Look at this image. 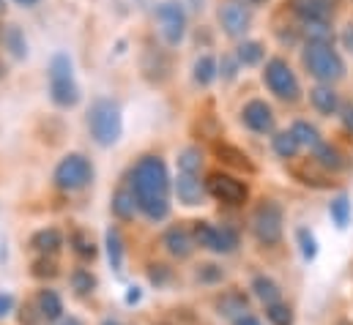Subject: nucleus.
<instances>
[{"mask_svg": "<svg viewBox=\"0 0 353 325\" xmlns=\"http://www.w3.org/2000/svg\"><path fill=\"white\" fill-rule=\"evenodd\" d=\"M271 145H274V154L282 156V159H293V156L299 154V148H301L290 132H276V134L271 137Z\"/></svg>", "mask_w": 353, "mask_h": 325, "instance_id": "cd10ccee", "label": "nucleus"}, {"mask_svg": "<svg viewBox=\"0 0 353 325\" xmlns=\"http://www.w3.org/2000/svg\"><path fill=\"white\" fill-rule=\"evenodd\" d=\"M176 194L183 205H200L208 194L205 183L200 180V172H178L176 178Z\"/></svg>", "mask_w": 353, "mask_h": 325, "instance_id": "4468645a", "label": "nucleus"}, {"mask_svg": "<svg viewBox=\"0 0 353 325\" xmlns=\"http://www.w3.org/2000/svg\"><path fill=\"white\" fill-rule=\"evenodd\" d=\"M343 41H345V47L353 52V25H348L345 28V33H343Z\"/></svg>", "mask_w": 353, "mask_h": 325, "instance_id": "c03bdc74", "label": "nucleus"}, {"mask_svg": "<svg viewBox=\"0 0 353 325\" xmlns=\"http://www.w3.org/2000/svg\"><path fill=\"white\" fill-rule=\"evenodd\" d=\"M189 3H192V8H197V11L203 8V0H189Z\"/></svg>", "mask_w": 353, "mask_h": 325, "instance_id": "8fccbe9b", "label": "nucleus"}, {"mask_svg": "<svg viewBox=\"0 0 353 325\" xmlns=\"http://www.w3.org/2000/svg\"><path fill=\"white\" fill-rule=\"evenodd\" d=\"M3 6H6V3H3V0H0V11H3Z\"/></svg>", "mask_w": 353, "mask_h": 325, "instance_id": "5fc2aeb1", "label": "nucleus"}, {"mask_svg": "<svg viewBox=\"0 0 353 325\" xmlns=\"http://www.w3.org/2000/svg\"><path fill=\"white\" fill-rule=\"evenodd\" d=\"M162 246L168 249V254L170 257H176V260H186L192 251H194V235L186 230V227H170L165 235H162Z\"/></svg>", "mask_w": 353, "mask_h": 325, "instance_id": "2eb2a0df", "label": "nucleus"}, {"mask_svg": "<svg viewBox=\"0 0 353 325\" xmlns=\"http://www.w3.org/2000/svg\"><path fill=\"white\" fill-rule=\"evenodd\" d=\"M214 154H216V159H219V162L230 164V167H236V169L255 172V164L250 162V156H247L244 151H239V148L228 145V143H216V145H214Z\"/></svg>", "mask_w": 353, "mask_h": 325, "instance_id": "412c9836", "label": "nucleus"}, {"mask_svg": "<svg viewBox=\"0 0 353 325\" xmlns=\"http://www.w3.org/2000/svg\"><path fill=\"white\" fill-rule=\"evenodd\" d=\"M241 120L247 129H252L255 134H268L274 129V112L271 107L261 101V98H252L244 109H241Z\"/></svg>", "mask_w": 353, "mask_h": 325, "instance_id": "f8f14e48", "label": "nucleus"}, {"mask_svg": "<svg viewBox=\"0 0 353 325\" xmlns=\"http://www.w3.org/2000/svg\"><path fill=\"white\" fill-rule=\"evenodd\" d=\"M340 112H343L340 118H343L345 132H351V134H353V101H351V104H343V107H340Z\"/></svg>", "mask_w": 353, "mask_h": 325, "instance_id": "79ce46f5", "label": "nucleus"}, {"mask_svg": "<svg viewBox=\"0 0 353 325\" xmlns=\"http://www.w3.org/2000/svg\"><path fill=\"white\" fill-rule=\"evenodd\" d=\"M36 306H39V315L44 320H61L63 317V301L55 290H41L36 298Z\"/></svg>", "mask_w": 353, "mask_h": 325, "instance_id": "4be33fe9", "label": "nucleus"}, {"mask_svg": "<svg viewBox=\"0 0 353 325\" xmlns=\"http://www.w3.org/2000/svg\"><path fill=\"white\" fill-rule=\"evenodd\" d=\"M129 186L137 197V211H143L151 222L168 219V213H170V175H168V164L159 156H143L134 164Z\"/></svg>", "mask_w": 353, "mask_h": 325, "instance_id": "f257e3e1", "label": "nucleus"}, {"mask_svg": "<svg viewBox=\"0 0 353 325\" xmlns=\"http://www.w3.org/2000/svg\"><path fill=\"white\" fill-rule=\"evenodd\" d=\"M241 3H247V6H261V3H265V0H241Z\"/></svg>", "mask_w": 353, "mask_h": 325, "instance_id": "3c124183", "label": "nucleus"}, {"mask_svg": "<svg viewBox=\"0 0 353 325\" xmlns=\"http://www.w3.org/2000/svg\"><path fill=\"white\" fill-rule=\"evenodd\" d=\"M168 279H170V271H168L165 265H154V268H151V282H154V284H165Z\"/></svg>", "mask_w": 353, "mask_h": 325, "instance_id": "a19ab883", "label": "nucleus"}, {"mask_svg": "<svg viewBox=\"0 0 353 325\" xmlns=\"http://www.w3.org/2000/svg\"><path fill=\"white\" fill-rule=\"evenodd\" d=\"M110 208H112V213H115L121 222H132L134 213H137V197H134L132 186H121V189L112 194Z\"/></svg>", "mask_w": 353, "mask_h": 325, "instance_id": "a211bd4d", "label": "nucleus"}, {"mask_svg": "<svg viewBox=\"0 0 353 325\" xmlns=\"http://www.w3.org/2000/svg\"><path fill=\"white\" fill-rule=\"evenodd\" d=\"M265 317L274 325H293V312H290V306H285V304H271V306H265Z\"/></svg>", "mask_w": 353, "mask_h": 325, "instance_id": "e433bc0d", "label": "nucleus"}, {"mask_svg": "<svg viewBox=\"0 0 353 325\" xmlns=\"http://www.w3.org/2000/svg\"><path fill=\"white\" fill-rule=\"evenodd\" d=\"M263 80H265V85H268V90H271L276 98H282V101H299L301 85L296 80L293 69H290L282 58H271V61L265 63Z\"/></svg>", "mask_w": 353, "mask_h": 325, "instance_id": "423d86ee", "label": "nucleus"}, {"mask_svg": "<svg viewBox=\"0 0 353 325\" xmlns=\"http://www.w3.org/2000/svg\"><path fill=\"white\" fill-rule=\"evenodd\" d=\"M219 315H225L228 320H241V317H247V309H250V301H247V295L244 293H228V295H222L219 298Z\"/></svg>", "mask_w": 353, "mask_h": 325, "instance_id": "aec40b11", "label": "nucleus"}, {"mask_svg": "<svg viewBox=\"0 0 353 325\" xmlns=\"http://www.w3.org/2000/svg\"><path fill=\"white\" fill-rule=\"evenodd\" d=\"M14 3H17V6H25V8H30V6H36L39 0H14Z\"/></svg>", "mask_w": 353, "mask_h": 325, "instance_id": "de8ad7c7", "label": "nucleus"}, {"mask_svg": "<svg viewBox=\"0 0 353 325\" xmlns=\"http://www.w3.org/2000/svg\"><path fill=\"white\" fill-rule=\"evenodd\" d=\"M310 101H312V107H315L321 115H334V112L340 109V96L334 93L332 85H318V87H312V90H310Z\"/></svg>", "mask_w": 353, "mask_h": 325, "instance_id": "6ab92c4d", "label": "nucleus"}, {"mask_svg": "<svg viewBox=\"0 0 353 325\" xmlns=\"http://www.w3.org/2000/svg\"><path fill=\"white\" fill-rule=\"evenodd\" d=\"M205 189H208V194L214 200L228 202V205H241L250 197L247 183L239 180V178H233V175H228V172H211L208 180H205Z\"/></svg>", "mask_w": 353, "mask_h": 325, "instance_id": "9d476101", "label": "nucleus"}, {"mask_svg": "<svg viewBox=\"0 0 353 325\" xmlns=\"http://www.w3.org/2000/svg\"><path fill=\"white\" fill-rule=\"evenodd\" d=\"M236 325H261V320H255L252 315H247V317H241V320H239Z\"/></svg>", "mask_w": 353, "mask_h": 325, "instance_id": "49530a36", "label": "nucleus"}, {"mask_svg": "<svg viewBox=\"0 0 353 325\" xmlns=\"http://www.w3.org/2000/svg\"><path fill=\"white\" fill-rule=\"evenodd\" d=\"M58 273V265H55V260L52 257H41V260H36L33 262V276H39V279H44V276H55Z\"/></svg>", "mask_w": 353, "mask_h": 325, "instance_id": "4c0bfd02", "label": "nucleus"}, {"mask_svg": "<svg viewBox=\"0 0 353 325\" xmlns=\"http://www.w3.org/2000/svg\"><path fill=\"white\" fill-rule=\"evenodd\" d=\"M225 273H222V268H216V265H203L200 268V273H197V279L200 282H205V284H211V282H219Z\"/></svg>", "mask_w": 353, "mask_h": 325, "instance_id": "58836bf2", "label": "nucleus"}, {"mask_svg": "<svg viewBox=\"0 0 353 325\" xmlns=\"http://www.w3.org/2000/svg\"><path fill=\"white\" fill-rule=\"evenodd\" d=\"M299 246H301V257L307 260V262H312L315 257H318V241H315V235L307 230V227H299Z\"/></svg>", "mask_w": 353, "mask_h": 325, "instance_id": "f704fd0d", "label": "nucleus"}, {"mask_svg": "<svg viewBox=\"0 0 353 325\" xmlns=\"http://www.w3.org/2000/svg\"><path fill=\"white\" fill-rule=\"evenodd\" d=\"M304 66L307 72L321 82H337L345 77V63L340 58V52L332 44H321V41H310L304 47Z\"/></svg>", "mask_w": 353, "mask_h": 325, "instance_id": "20e7f679", "label": "nucleus"}, {"mask_svg": "<svg viewBox=\"0 0 353 325\" xmlns=\"http://www.w3.org/2000/svg\"><path fill=\"white\" fill-rule=\"evenodd\" d=\"M216 74H219V66H216V61L211 58V55H200L197 61H194V69H192V77L197 85H211V82L216 80Z\"/></svg>", "mask_w": 353, "mask_h": 325, "instance_id": "393cba45", "label": "nucleus"}, {"mask_svg": "<svg viewBox=\"0 0 353 325\" xmlns=\"http://www.w3.org/2000/svg\"><path fill=\"white\" fill-rule=\"evenodd\" d=\"M263 44L261 41H244V44H239V50H236V58H239V63L241 66H258L261 61H263Z\"/></svg>", "mask_w": 353, "mask_h": 325, "instance_id": "c756f323", "label": "nucleus"}, {"mask_svg": "<svg viewBox=\"0 0 353 325\" xmlns=\"http://www.w3.org/2000/svg\"><path fill=\"white\" fill-rule=\"evenodd\" d=\"M290 11L304 22H329L334 11V0H290Z\"/></svg>", "mask_w": 353, "mask_h": 325, "instance_id": "ddd939ff", "label": "nucleus"}, {"mask_svg": "<svg viewBox=\"0 0 353 325\" xmlns=\"http://www.w3.org/2000/svg\"><path fill=\"white\" fill-rule=\"evenodd\" d=\"M340 325H353V323H340Z\"/></svg>", "mask_w": 353, "mask_h": 325, "instance_id": "6e6d98bb", "label": "nucleus"}, {"mask_svg": "<svg viewBox=\"0 0 353 325\" xmlns=\"http://www.w3.org/2000/svg\"><path fill=\"white\" fill-rule=\"evenodd\" d=\"M69 246H72L74 254L83 257V260H93V257H96V244H93V238H90L85 230H74V233L69 235Z\"/></svg>", "mask_w": 353, "mask_h": 325, "instance_id": "7c9ffc66", "label": "nucleus"}, {"mask_svg": "<svg viewBox=\"0 0 353 325\" xmlns=\"http://www.w3.org/2000/svg\"><path fill=\"white\" fill-rule=\"evenodd\" d=\"M304 33L310 36V41H321V44H332V39H334L329 22H310V25H304Z\"/></svg>", "mask_w": 353, "mask_h": 325, "instance_id": "c9c22d12", "label": "nucleus"}, {"mask_svg": "<svg viewBox=\"0 0 353 325\" xmlns=\"http://www.w3.org/2000/svg\"><path fill=\"white\" fill-rule=\"evenodd\" d=\"M3 41H6V47L17 55V58H22L25 52H28V44H25V36H22V30L17 28V25H11L8 30H6V36H3Z\"/></svg>", "mask_w": 353, "mask_h": 325, "instance_id": "473e14b6", "label": "nucleus"}, {"mask_svg": "<svg viewBox=\"0 0 353 325\" xmlns=\"http://www.w3.org/2000/svg\"><path fill=\"white\" fill-rule=\"evenodd\" d=\"M252 290H255V295L263 301L265 306L279 304V287H276L274 279H268V276H255V279H252Z\"/></svg>", "mask_w": 353, "mask_h": 325, "instance_id": "bb28decb", "label": "nucleus"}, {"mask_svg": "<svg viewBox=\"0 0 353 325\" xmlns=\"http://www.w3.org/2000/svg\"><path fill=\"white\" fill-rule=\"evenodd\" d=\"M104 325H118V323H112V320H107V323H104Z\"/></svg>", "mask_w": 353, "mask_h": 325, "instance_id": "864d4df0", "label": "nucleus"}, {"mask_svg": "<svg viewBox=\"0 0 353 325\" xmlns=\"http://www.w3.org/2000/svg\"><path fill=\"white\" fill-rule=\"evenodd\" d=\"M290 134L296 137V143L299 145H307V148H318L323 140H321V134H318V129L312 126V123H307V120H296L293 126H290Z\"/></svg>", "mask_w": 353, "mask_h": 325, "instance_id": "a878e982", "label": "nucleus"}, {"mask_svg": "<svg viewBox=\"0 0 353 325\" xmlns=\"http://www.w3.org/2000/svg\"><path fill=\"white\" fill-rule=\"evenodd\" d=\"M143 72L151 82H165L170 77V58L162 50L148 47L145 55H143Z\"/></svg>", "mask_w": 353, "mask_h": 325, "instance_id": "dca6fc26", "label": "nucleus"}, {"mask_svg": "<svg viewBox=\"0 0 353 325\" xmlns=\"http://www.w3.org/2000/svg\"><path fill=\"white\" fill-rule=\"evenodd\" d=\"M11 309H14V295H8V293H0V317H6Z\"/></svg>", "mask_w": 353, "mask_h": 325, "instance_id": "37998d69", "label": "nucleus"}, {"mask_svg": "<svg viewBox=\"0 0 353 325\" xmlns=\"http://www.w3.org/2000/svg\"><path fill=\"white\" fill-rule=\"evenodd\" d=\"M61 246H63V235H61V230H55V227L39 230V233H33V238H30V249L39 251L41 257H55V254L61 251Z\"/></svg>", "mask_w": 353, "mask_h": 325, "instance_id": "f3484780", "label": "nucleus"}, {"mask_svg": "<svg viewBox=\"0 0 353 325\" xmlns=\"http://www.w3.org/2000/svg\"><path fill=\"white\" fill-rule=\"evenodd\" d=\"M157 25H159L162 39L170 47H178L186 36V11H183V6L178 0H162L157 6Z\"/></svg>", "mask_w": 353, "mask_h": 325, "instance_id": "6e6552de", "label": "nucleus"}, {"mask_svg": "<svg viewBox=\"0 0 353 325\" xmlns=\"http://www.w3.org/2000/svg\"><path fill=\"white\" fill-rule=\"evenodd\" d=\"M192 235H194V244L214 254H230L239 246V233L233 227H214L208 222H197Z\"/></svg>", "mask_w": 353, "mask_h": 325, "instance_id": "1a4fd4ad", "label": "nucleus"}, {"mask_svg": "<svg viewBox=\"0 0 353 325\" xmlns=\"http://www.w3.org/2000/svg\"><path fill=\"white\" fill-rule=\"evenodd\" d=\"M239 74V58H222V77L233 80Z\"/></svg>", "mask_w": 353, "mask_h": 325, "instance_id": "ea45409f", "label": "nucleus"}, {"mask_svg": "<svg viewBox=\"0 0 353 325\" xmlns=\"http://www.w3.org/2000/svg\"><path fill=\"white\" fill-rule=\"evenodd\" d=\"M88 132L96 145L110 148L121 140L123 134V115H121V104L112 98H96L88 107Z\"/></svg>", "mask_w": 353, "mask_h": 325, "instance_id": "f03ea898", "label": "nucleus"}, {"mask_svg": "<svg viewBox=\"0 0 353 325\" xmlns=\"http://www.w3.org/2000/svg\"><path fill=\"white\" fill-rule=\"evenodd\" d=\"M52 180L61 191H80L93 180V164L83 154H69L58 162L55 172H52Z\"/></svg>", "mask_w": 353, "mask_h": 325, "instance_id": "39448f33", "label": "nucleus"}, {"mask_svg": "<svg viewBox=\"0 0 353 325\" xmlns=\"http://www.w3.org/2000/svg\"><path fill=\"white\" fill-rule=\"evenodd\" d=\"M6 77V66H3V61H0V80Z\"/></svg>", "mask_w": 353, "mask_h": 325, "instance_id": "603ef678", "label": "nucleus"}, {"mask_svg": "<svg viewBox=\"0 0 353 325\" xmlns=\"http://www.w3.org/2000/svg\"><path fill=\"white\" fill-rule=\"evenodd\" d=\"M312 162L318 164V167H323V169H332V172H337V169H343L345 167V159H343V154L334 148V145H329V143H321L315 151H312Z\"/></svg>", "mask_w": 353, "mask_h": 325, "instance_id": "b1692460", "label": "nucleus"}, {"mask_svg": "<svg viewBox=\"0 0 353 325\" xmlns=\"http://www.w3.org/2000/svg\"><path fill=\"white\" fill-rule=\"evenodd\" d=\"M47 77H50V98L58 107L69 109V107H74L80 101V85L74 80V63H72V58L66 52L52 55Z\"/></svg>", "mask_w": 353, "mask_h": 325, "instance_id": "7ed1b4c3", "label": "nucleus"}, {"mask_svg": "<svg viewBox=\"0 0 353 325\" xmlns=\"http://www.w3.org/2000/svg\"><path fill=\"white\" fill-rule=\"evenodd\" d=\"M140 301V290L137 287H129V293H126V304H137Z\"/></svg>", "mask_w": 353, "mask_h": 325, "instance_id": "a18cd8bd", "label": "nucleus"}, {"mask_svg": "<svg viewBox=\"0 0 353 325\" xmlns=\"http://www.w3.org/2000/svg\"><path fill=\"white\" fill-rule=\"evenodd\" d=\"M104 246H107V260H110L112 271H121L123 268V238H121V230L118 227H107Z\"/></svg>", "mask_w": 353, "mask_h": 325, "instance_id": "5701e85b", "label": "nucleus"}, {"mask_svg": "<svg viewBox=\"0 0 353 325\" xmlns=\"http://www.w3.org/2000/svg\"><path fill=\"white\" fill-rule=\"evenodd\" d=\"M219 22H222V30L230 39H241L250 30V25H252V11L241 0H228L219 8Z\"/></svg>", "mask_w": 353, "mask_h": 325, "instance_id": "9b49d317", "label": "nucleus"}, {"mask_svg": "<svg viewBox=\"0 0 353 325\" xmlns=\"http://www.w3.org/2000/svg\"><path fill=\"white\" fill-rule=\"evenodd\" d=\"M61 325H83V323H80L77 317H69V320H63V323H61Z\"/></svg>", "mask_w": 353, "mask_h": 325, "instance_id": "09e8293b", "label": "nucleus"}, {"mask_svg": "<svg viewBox=\"0 0 353 325\" xmlns=\"http://www.w3.org/2000/svg\"><path fill=\"white\" fill-rule=\"evenodd\" d=\"M72 287L80 295H88V293H93V287H96V276L90 271H85V268H77V271H72Z\"/></svg>", "mask_w": 353, "mask_h": 325, "instance_id": "72a5a7b5", "label": "nucleus"}, {"mask_svg": "<svg viewBox=\"0 0 353 325\" xmlns=\"http://www.w3.org/2000/svg\"><path fill=\"white\" fill-rule=\"evenodd\" d=\"M203 167V156H200V148L189 145L178 154V172H200Z\"/></svg>", "mask_w": 353, "mask_h": 325, "instance_id": "2f4dec72", "label": "nucleus"}, {"mask_svg": "<svg viewBox=\"0 0 353 325\" xmlns=\"http://www.w3.org/2000/svg\"><path fill=\"white\" fill-rule=\"evenodd\" d=\"M329 213H332V219H334V224H337L340 230H345V227L351 224V216H353V205H351V200H348L345 194H340L337 200H332V205H329Z\"/></svg>", "mask_w": 353, "mask_h": 325, "instance_id": "c85d7f7f", "label": "nucleus"}, {"mask_svg": "<svg viewBox=\"0 0 353 325\" xmlns=\"http://www.w3.org/2000/svg\"><path fill=\"white\" fill-rule=\"evenodd\" d=\"M252 233L263 246H276L282 241V208L274 200H263L252 213Z\"/></svg>", "mask_w": 353, "mask_h": 325, "instance_id": "0eeeda50", "label": "nucleus"}]
</instances>
